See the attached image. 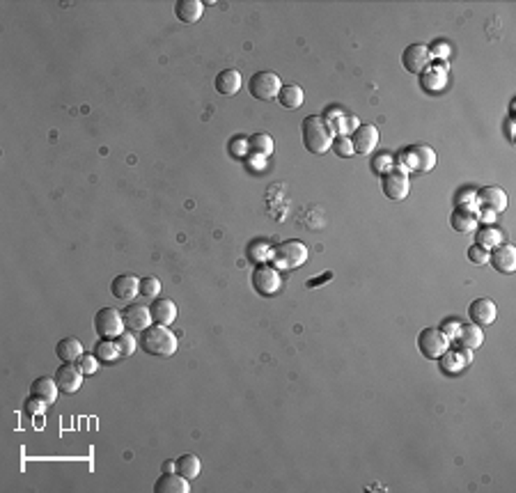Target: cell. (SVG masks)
Returning a JSON list of instances; mask_svg holds the SVG:
<instances>
[{
    "instance_id": "1",
    "label": "cell",
    "mask_w": 516,
    "mask_h": 493,
    "mask_svg": "<svg viewBox=\"0 0 516 493\" xmlns=\"http://www.w3.org/2000/svg\"><path fill=\"white\" fill-rule=\"evenodd\" d=\"M301 136H303V147L314 156H324L333 147L335 131L328 124L326 117L321 115H307L301 124Z\"/></svg>"
},
{
    "instance_id": "2",
    "label": "cell",
    "mask_w": 516,
    "mask_h": 493,
    "mask_svg": "<svg viewBox=\"0 0 516 493\" xmlns=\"http://www.w3.org/2000/svg\"><path fill=\"white\" fill-rule=\"evenodd\" d=\"M140 349L154 358H170L177 351V335L167 326L154 324L140 335Z\"/></svg>"
},
{
    "instance_id": "3",
    "label": "cell",
    "mask_w": 516,
    "mask_h": 493,
    "mask_svg": "<svg viewBox=\"0 0 516 493\" xmlns=\"http://www.w3.org/2000/svg\"><path fill=\"white\" fill-rule=\"evenodd\" d=\"M397 168L404 172H429L436 168V152L427 145H413L401 149L397 158Z\"/></svg>"
},
{
    "instance_id": "4",
    "label": "cell",
    "mask_w": 516,
    "mask_h": 493,
    "mask_svg": "<svg viewBox=\"0 0 516 493\" xmlns=\"http://www.w3.org/2000/svg\"><path fill=\"white\" fill-rule=\"evenodd\" d=\"M307 255H310V250H307V245L303 241L290 239V241H283L273 250V264H276L278 269H287V271L301 269V266L307 262Z\"/></svg>"
},
{
    "instance_id": "5",
    "label": "cell",
    "mask_w": 516,
    "mask_h": 493,
    "mask_svg": "<svg viewBox=\"0 0 516 493\" xmlns=\"http://www.w3.org/2000/svg\"><path fill=\"white\" fill-rule=\"evenodd\" d=\"M280 90H283V81L276 71H257L248 81V92L259 101H276Z\"/></svg>"
},
{
    "instance_id": "6",
    "label": "cell",
    "mask_w": 516,
    "mask_h": 493,
    "mask_svg": "<svg viewBox=\"0 0 516 493\" xmlns=\"http://www.w3.org/2000/svg\"><path fill=\"white\" fill-rule=\"evenodd\" d=\"M447 346H450V339L441 328H425L418 333V351L429 361H438L447 351Z\"/></svg>"
},
{
    "instance_id": "7",
    "label": "cell",
    "mask_w": 516,
    "mask_h": 493,
    "mask_svg": "<svg viewBox=\"0 0 516 493\" xmlns=\"http://www.w3.org/2000/svg\"><path fill=\"white\" fill-rule=\"evenodd\" d=\"M381 191L388 200H404L411 191V182H408V172L392 168L381 175Z\"/></svg>"
},
{
    "instance_id": "8",
    "label": "cell",
    "mask_w": 516,
    "mask_h": 493,
    "mask_svg": "<svg viewBox=\"0 0 516 493\" xmlns=\"http://www.w3.org/2000/svg\"><path fill=\"white\" fill-rule=\"evenodd\" d=\"M95 330L99 337H117L119 333H124V322L122 312L115 308H102L95 315Z\"/></svg>"
},
{
    "instance_id": "9",
    "label": "cell",
    "mask_w": 516,
    "mask_h": 493,
    "mask_svg": "<svg viewBox=\"0 0 516 493\" xmlns=\"http://www.w3.org/2000/svg\"><path fill=\"white\" fill-rule=\"evenodd\" d=\"M475 202H478L482 211L498 216L507 209V193L498 189V186H484V189L475 193Z\"/></svg>"
},
{
    "instance_id": "10",
    "label": "cell",
    "mask_w": 516,
    "mask_h": 493,
    "mask_svg": "<svg viewBox=\"0 0 516 493\" xmlns=\"http://www.w3.org/2000/svg\"><path fill=\"white\" fill-rule=\"evenodd\" d=\"M53 378L60 388V395H73L83 385V370L78 368V363H62L56 370Z\"/></svg>"
},
{
    "instance_id": "11",
    "label": "cell",
    "mask_w": 516,
    "mask_h": 493,
    "mask_svg": "<svg viewBox=\"0 0 516 493\" xmlns=\"http://www.w3.org/2000/svg\"><path fill=\"white\" fill-rule=\"evenodd\" d=\"M250 280H253V289L257 291V294H262V296L278 294L280 285H283L278 269H273V266H257V269L253 271Z\"/></svg>"
},
{
    "instance_id": "12",
    "label": "cell",
    "mask_w": 516,
    "mask_h": 493,
    "mask_svg": "<svg viewBox=\"0 0 516 493\" xmlns=\"http://www.w3.org/2000/svg\"><path fill=\"white\" fill-rule=\"evenodd\" d=\"M429 62H432V56H429V46L425 44H411L401 53V64L408 74H425Z\"/></svg>"
},
{
    "instance_id": "13",
    "label": "cell",
    "mask_w": 516,
    "mask_h": 493,
    "mask_svg": "<svg viewBox=\"0 0 516 493\" xmlns=\"http://www.w3.org/2000/svg\"><path fill=\"white\" fill-rule=\"evenodd\" d=\"M122 322H124V328L131 330V333H143L145 328H150L152 324V312L147 305L143 303H129L126 308L122 310Z\"/></svg>"
},
{
    "instance_id": "14",
    "label": "cell",
    "mask_w": 516,
    "mask_h": 493,
    "mask_svg": "<svg viewBox=\"0 0 516 493\" xmlns=\"http://www.w3.org/2000/svg\"><path fill=\"white\" fill-rule=\"evenodd\" d=\"M351 145L356 154H372L374 147L379 145V129L374 124H358V129L351 133Z\"/></svg>"
},
{
    "instance_id": "15",
    "label": "cell",
    "mask_w": 516,
    "mask_h": 493,
    "mask_svg": "<svg viewBox=\"0 0 516 493\" xmlns=\"http://www.w3.org/2000/svg\"><path fill=\"white\" fill-rule=\"evenodd\" d=\"M489 262L495 271L500 273H514L516 271V248L509 243H500L489 252Z\"/></svg>"
},
{
    "instance_id": "16",
    "label": "cell",
    "mask_w": 516,
    "mask_h": 493,
    "mask_svg": "<svg viewBox=\"0 0 516 493\" xmlns=\"http://www.w3.org/2000/svg\"><path fill=\"white\" fill-rule=\"evenodd\" d=\"M468 317H471L473 324L489 326L498 317V308H495V303L491 298H475V301L468 305Z\"/></svg>"
},
{
    "instance_id": "17",
    "label": "cell",
    "mask_w": 516,
    "mask_h": 493,
    "mask_svg": "<svg viewBox=\"0 0 516 493\" xmlns=\"http://www.w3.org/2000/svg\"><path fill=\"white\" fill-rule=\"evenodd\" d=\"M110 294L115 296L117 301H133V298L140 294V280L136 276H129V273L113 278Z\"/></svg>"
},
{
    "instance_id": "18",
    "label": "cell",
    "mask_w": 516,
    "mask_h": 493,
    "mask_svg": "<svg viewBox=\"0 0 516 493\" xmlns=\"http://www.w3.org/2000/svg\"><path fill=\"white\" fill-rule=\"evenodd\" d=\"M450 225L459 235H468V232H475L480 228V218L471 206H457L450 214Z\"/></svg>"
},
{
    "instance_id": "19",
    "label": "cell",
    "mask_w": 516,
    "mask_h": 493,
    "mask_svg": "<svg viewBox=\"0 0 516 493\" xmlns=\"http://www.w3.org/2000/svg\"><path fill=\"white\" fill-rule=\"evenodd\" d=\"M438 361H441V370H443L445 374H457V372H461L471 365L473 356H471V349H464V346H461V349L445 351Z\"/></svg>"
},
{
    "instance_id": "20",
    "label": "cell",
    "mask_w": 516,
    "mask_h": 493,
    "mask_svg": "<svg viewBox=\"0 0 516 493\" xmlns=\"http://www.w3.org/2000/svg\"><path fill=\"white\" fill-rule=\"evenodd\" d=\"M189 479L184 475H179L177 470L163 472L156 482H154V493H189Z\"/></svg>"
},
{
    "instance_id": "21",
    "label": "cell",
    "mask_w": 516,
    "mask_h": 493,
    "mask_svg": "<svg viewBox=\"0 0 516 493\" xmlns=\"http://www.w3.org/2000/svg\"><path fill=\"white\" fill-rule=\"evenodd\" d=\"M241 83H244V81H241V71H237V69H223L216 76V81H213V88H216L218 95L234 97L241 90Z\"/></svg>"
},
{
    "instance_id": "22",
    "label": "cell",
    "mask_w": 516,
    "mask_h": 493,
    "mask_svg": "<svg viewBox=\"0 0 516 493\" xmlns=\"http://www.w3.org/2000/svg\"><path fill=\"white\" fill-rule=\"evenodd\" d=\"M152 312V322L159 326H170L177 319V305L170 301V298H159L150 305Z\"/></svg>"
},
{
    "instance_id": "23",
    "label": "cell",
    "mask_w": 516,
    "mask_h": 493,
    "mask_svg": "<svg viewBox=\"0 0 516 493\" xmlns=\"http://www.w3.org/2000/svg\"><path fill=\"white\" fill-rule=\"evenodd\" d=\"M175 14L182 23H198L204 14V5L200 0H179L175 5Z\"/></svg>"
},
{
    "instance_id": "24",
    "label": "cell",
    "mask_w": 516,
    "mask_h": 493,
    "mask_svg": "<svg viewBox=\"0 0 516 493\" xmlns=\"http://www.w3.org/2000/svg\"><path fill=\"white\" fill-rule=\"evenodd\" d=\"M83 354L85 351H83V344H80L78 337H64V339H60L58 346H56V356L62 363H76Z\"/></svg>"
},
{
    "instance_id": "25",
    "label": "cell",
    "mask_w": 516,
    "mask_h": 493,
    "mask_svg": "<svg viewBox=\"0 0 516 493\" xmlns=\"http://www.w3.org/2000/svg\"><path fill=\"white\" fill-rule=\"evenodd\" d=\"M58 392H60V388H58L56 378H49V376H39L37 381H32V385H30V395H37L49 406L58 399Z\"/></svg>"
},
{
    "instance_id": "26",
    "label": "cell",
    "mask_w": 516,
    "mask_h": 493,
    "mask_svg": "<svg viewBox=\"0 0 516 493\" xmlns=\"http://www.w3.org/2000/svg\"><path fill=\"white\" fill-rule=\"evenodd\" d=\"M457 339H459V344L464 346V349H478V346H482V342H484V333H482V328L478 324H466V326H461L459 328V335H457Z\"/></svg>"
},
{
    "instance_id": "27",
    "label": "cell",
    "mask_w": 516,
    "mask_h": 493,
    "mask_svg": "<svg viewBox=\"0 0 516 493\" xmlns=\"http://www.w3.org/2000/svg\"><path fill=\"white\" fill-rule=\"evenodd\" d=\"M248 154L253 156H271L273 154V138L269 133H255L248 138Z\"/></svg>"
},
{
    "instance_id": "28",
    "label": "cell",
    "mask_w": 516,
    "mask_h": 493,
    "mask_svg": "<svg viewBox=\"0 0 516 493\" xmlns=\"http://www.w3.org/2000/svg\"><path fill=\"white\" fill-rule=\"evenodd\" d=\"M278 101L280 106H285V108H301L303 106V88L296 83H290V85H283V90H280L278 95Z\"/></svg>"
},
{
    "instance_id": "29",
    "label": "cell",
    "mask_w": 516,
    "mask_h": 493,
    "mask_svg": "<svg viewBox=\"0 0 516 493\" xmlns=\"http://www.w3.org/2000/svg\"><path fill=\"white\" fill-rule=\"evenodd\" d=\"M475 243H478L480 248L491 250V248H495V245L502 243V232L498 228H493V225L480 228V230H475Z\"/></svg>"
},
{
    "instance_id": "30",
    "label": "cell",
    "mask_w": 516,
    "mask_h": 493,
    "mask_svg": "<svg viewBox=\"0 0 516 493\" xmlns=\"http://www.w3.org/2000/svg\"><path fill=\"white\" fill-rule=\"evenodd\" d=\"M175 470L179 475H184L186 479H196L200 475V470H202V464H200V459L196 455H182L175 461Z\"/></svg>"
},
{
    "instance_id": "31",
    "label": "cell",
    "mask_w": 516,
    "mask_h": 493,
    "mask_svg": "<svg viewBox=\"0 0 516 493\" xmlns=\"http://www.w3.org/2000/svg\"><path fill=\"white\" fill-rule=\"evenodd\" d=\"M95 356L99 358L102 363H113V361H117L119 356V349H117V344L113 342V339H108V337H102L99 342L95 344Z\"/></svg>"
},
{
    "instance_id": "32",
    "label": "cell",
    "mask_w": 516,
    "mask_h": 493,
    "mask_svg": "<svg viewBox=\"0 0 516 493\" xmlns=\"http://www.w3.org/2000/svg\"><path fill=\"white\" fill-rule=\"evenodd\" d=\"M115 344H117L119 354H122L124 358H131V356H133V351H136V337H133V333H131V330L119 333V335L115 337Z\"/></svg>"
},
{
    "instance_id": "33",
    "label": "cell",
    "mask_w": 516,
    "mask_h": 493,
    "mask_svg": "<svg viewBox=\"0 0 516 493\" xmlns=\"http://www.w3.org/2000/svg\"><path fill=\"white\" fill-rule=\"evenodd\" d=\"M331 149L338 156H342V158H351L353 154H356V152H353V145H351V138L349 136H335Z\"/></svg>"
},
{
    "instance_id": "34",
    "label": "cell",
    "mask_w": 516,
    "mask_h": 493,
    "mask_svg": "<svg viewBox=\"0 0 516 493\" xmlns=\"http://www.w3.org/2000/svg\"><path fill=\"white\" fill-rule=\"evenodd\" d=\"M161 287H163L161 280L154 278V276H147V278L140 280V294H143L145 298H156L161 294Z\"/></svg>"
},
{
    "instance_id": "35",
    "label": "cell",
    "mask_w": 516,
    "mask_h": 493,
    "mask_svg": "<svg viewBox=\"0 0 516 493\" xmlns=\"http://www.w3.org/2000/svg\"><path fill=\"white\" fill-rule=\"evenodd\" d=\"M46 406H49V404H46L44 399H39L37 395H30L23 402V413H25V416H30V418L42 416V413L46 411Z\"/></svg>"
},
{
    "instance_id": "36",
    "label": "cell",
    "mask_w": 516,
    "mask_h": 493,
    "mask_svg": "<svg viewBox=\"0 0 516 493\" xmlns=\"http://www.w3.org/2000/svg\"><path fill=\"white\" fill-rule=\"evenodd\" d=\"M76 363H78V368L83 370V374H95L99 368V358L95 354H83Z\"/></svg>"
},
{
    "instance_id": "37",
    "label": "cell",
    "mask_w": 516,
    "mask_h": 493,
    "mask_svg": "<svg viewBox=\"0 0 516 493\" xmlns=\"http://www.w3.org/2000/svg\"><path fill=\"white\" fill-rule=\"evenodd\" d=\"M468 259H471L473 264H486L489 262V250L486 248H480L478 243H473L471 248H468Z\"/></svg>"
},
{
    "instance_id": "38",
    "label": "cell",
    "mask_w": 516,
    "mask_h": 493,
    "mask_svg": "<svg viewBox=\"0 0 516 493\" xmlns=\"http://www.w3.org/2000/svg\"><path fill=\"white\" fill-rule=\"evenodd\" d=\"M392 163H395V158L390 154H379L377 158H374L372 168H374V172H377V175H384V172L390 170Z\"/></svg>"
},
{
    "instance_id": "39",
    "label": "cell",
    "mask_w": 516,
    "mask_h": 493,
    "mask_svg": "<svg viewBox=\"0 0 516 493\" xmlns=\"http://www.w3.org/2000/svg\"><path fill=\"white\" fill-rule=\"evenodd\" d=\"M459 328H461V324L454 322V319H447V322H445L443 326H441V330H443V335H445L447 339H457Z\"/></svg>"
},
{
    "instance_id": "40",
    "label": "cell",
    "mask_w": 516,
    "mask_h": 493,
    "mask_svg": "<svg viewBox=\"0 0 516 493\" xmlns=\"http://www.w3.org/2000/svg\"><path fill=\"white\" fill-rule=\"evenodd\" d=\"M230 152H232V154L237 156V158H239V156H244V154H248V140H244L241 136H237V138L232 140Z\"/></svg>"
},
{
    "instance_id": "41",
    "label": "cell",
    "mask_w": 516,
    "mask_h": 493,
    "mask_svg": "<svg viewBox=\"0 0 516 493\" xmlns=\"http://www.w3.org/2000/svg\"><path fill=\"white\" fill-rule=\"evenodd\" d=\"M475 200V193L473 191H466V195H459V200H457V206H464V204H468V202H473Z\"/></svg>"
},
{
    "instance_id": "42",
    "label": "cell",
    "mask_w": 516,
    "mask_h": 493,
    "mask_svg": "<svg viewBox=\"0 0 516 493\" xmlns=\"http://www.w3.org/2000/svg\"><path fill=\"white\" fill-rule=\"evenodd\" d=\"M438 49H429V56H447V44H436Z\"/></svg>"
},
{
    "instance_id": "43",
    "label": "cell",
    "mask_w": 516,
    "mask_h": 493,
    "mask_svg": "<svg viewBox=\"0 0 516 493\" xmlns=\"http://www.w3.org/2000/svg\"><path fill=\"white\" fill-rule=\"evenodd\" d=\"M505 133H507L509 143H514V119H507L505 122Z\"/></svg>"
},
{
    "instance_id": "44",
    "label": "cell",
    "mask_w": 516,
    "mask_h": 493,
    "mask_svg": "<svg viewBox=\"0 0 516 493\" xmlns=\"http://www.w3.org/2000/svg\"><path fill=\"white\" fill-rule=\"evenodd\" d=\"M170 470H175V461H165L163 464V472H170Z\"/></svg>"
}]
</instances>
